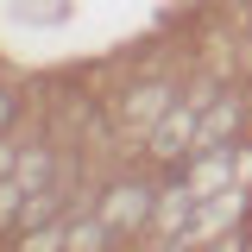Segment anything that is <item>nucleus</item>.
I'll return each mask as SVG.
<instances>
[{
    "label": "nucleus",
    "instance_id": "obj_1",
    "mask_svg": "<svg viewBox=\"0 0 252 252\" xmlns=\"http://www.w3.org/2000/svg\"><path fill=\"white\" fill-rule=\"evenodd\" d=\"M145 215H152V189L145 183H120V189H107V202H101V233H126Z\"/></svg>",
    "mask_w": 252,
    "mask_h": 252
},
{
    "label": "nucleus",
    "instance_id": "obj_3",
    "mask_svg": "<svg viewBox=\"0 0 252 252\" xmlns=\"http://www.w3.org/2000/svg\"><path fill=\"white\" fill-rule=\"evenodd\" d=\"M13 107H19V101H13V94L0 89V132H6V126H13Z\"/></svg>",
    "mask_w": 252,
    "mask_h": 252
},
{
    "label": "nucleus",
    "instance_id": "obj_2",
    "mask_svg": "<svg viewBox=\"0 0 252 252\" xmlns=\"http://www.w3.org/2000/svg\"><path fill=\"white\" fill-rule=\"evenodd\" d=\"M183 139H189V114L177 107V114H164V120H158L152 152H158V158H177V152H183Z\"/></svg>",
    "mask_w": 252,
    "mask_h": 252
},
{
    "label": "nucleus",
    "instance_id": "obj_4",
    "mask_svg": "<svg viewBox=\"0 0 252 252\" xmlns=\"http://www.w3.org/2000/svg\"><path fill=\"white\" fill-rule=\"evenodd\" d=\"M246 13H252V0H246Z\"/></svg>",
    "mask_w": 252,
    "mask_h": 252
}]
</instances>
